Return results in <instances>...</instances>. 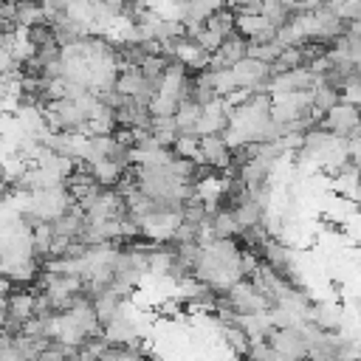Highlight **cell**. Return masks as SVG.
Here are the masks:
<instances>
[{"label":"cell","instance_id":"277c9868","mask_svg":"<svg viewBox=\"0 0 361 361\" xmlns=\"http://www.w3.org/2000/svg\"><path fill=\"white\" fill-rule=\"evenodd\" d=\"M310 322H316L324 330H336L338 327V307L336 305H327V302H316L310 307Z\"/></svg>","mask_w":361,"mask_h":361},{"label":"cell","instance_id":"7a4b0ae2","mask_svg":"<svg viewBox=\"0 0 361 361\" xmlns=\"http://www.w3.org/2000/svg\"><path fill=\"white\" fill-rule=\"evenodd\" d=\"M231 155H234V147L228 144V138L223 133L200 135V147H197V155H195L200 164H206L212 169H228Z\"/></svg>","mask_w":361,"mask_h":361},{"label":"cell","instance_id":"3957f363","mask_svg":"<svg viewBox=\"0 0 361 361\" xmlns=\"http://www.w3.org/2000/svg\"><path fill=\"white\" fill-rule=\"evenodd\" d=\"M310 96H313V110H316L319 116H324L330 107H336V104L344 99L341 87H336V85H327V82H319V85L310 90Z\"/></svg>","mask_w":361,"mask_h":361},{"label":"cell","instance_id":"6da1fadb","mask_svg":"<svg viewBox=\"0 0 361 361\" xmlns=\"http://www.w3.org/2000/svg\"><path fill=\"white\" fill-rule=\"evenodd\" d=\"M319 124H322L324 130L341 135V138H350V135L361 133V107L353 104V102H344V99H341L336 107H330V110L322 116Z\"/></svg>","mask_w":361,"mask_h":361}]
</instances>
